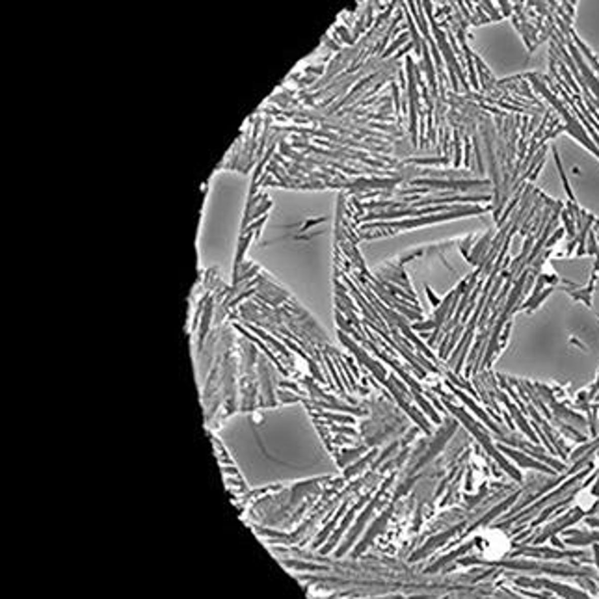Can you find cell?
<instances>
[{"instance_id": "obj_1", "label": "cell", "mask_w": 599, "mask_h": 599, "mask_svg": "<svg viewBox=\"0 0 599 599\" xmlns=\"http://www.w3.org/2000/svg\"><path fill=\"white\" fill-rule=\"evenodd\" d=\"M339 197L326 190H277L248 257L292 294L318 324L333 318V236Z\"/></svg>"}, {"instance_id": "obj_2", "label": "cell", "mask_w": 599, "mask_h": 599, "mask_svg": "<svg viewBox=\"0 0 599 599\" xmlns=\"http://www.w3.org/2000/svg\"><path fill=\"white\" fill-rule=\"evenodd\" d=\"M216 439L249 490L339 473L307 409L298 402L238 411L220 424Z\"/></svg>"}, {"instance_id": "obj_3", "label": "cell", "mask_w": 599, "mask_h": 599, "mask_svg": "<svg viewBox=\"0 0 599 599\" xmlns=\"http://www.w3.org/2000/svg\"><path fill=\"white\" fill-rule=\"evenodd\" d=\"M249 179L240 172L220 169L210 177L197 229V261L203 270L231 279L248 201Z\"/></svg>"}, {"instance_id": "obj_4", "label": "cell", "mask_w": 599, "mask_h": 599, "mask_svg": "<svg viewBox=\"0 0 599 599\" xmlns=\"http://www.w3.org/2000/svg\"><path fill=\"white\" fill-rule=\"evenodd\" d=\"M478 6H480V10H484V13L491 19V21H499V19H502V13L499 12V10H495V6H493L491 2H478Z\"/></svg>"}, {"instance_id": "obj_5", "label": "cell", "mask_w": 599, "mask_h": 599, "mask_svg": "<svg viewBox=\"0 0 599 599\" xmlns=\"http://www.w3.org/2000/svg\"><path fill=\"white\" fill-rule=\"evenodd\" d=\"M499 6H501V10H502V17H506V15H512V13H514V4H508V2H499Z\"/></svg>"}]
</instances>
